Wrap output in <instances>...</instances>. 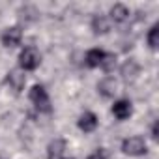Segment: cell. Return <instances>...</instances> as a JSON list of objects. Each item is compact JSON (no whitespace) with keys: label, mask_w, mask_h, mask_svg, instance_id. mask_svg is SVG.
Returning <instances> with one entry per match:
<instances>
[{"label":"cell","mask_w":159,"mask_h":159,"mask_svg":"<svg viewBox=\"0 0 159 159\" xmlns=\"http://www.w3.org/2000/svg\"><path fill=\"white\" fill-rule=\"evenodd\" d=\"M28 98H30L32 105H34L39 112L49 114V112L52 111V107H51V99H49V94H47V90H45L41 84H34L32 90H30V94H28Z\"/></svg>","instance_id":"obj_1"},{"label":"cell","mask_w":159,"mask_h":159,"mask_svg":"<svg viewBox=\"0 0 159 159\" xmlns=\"http://www.w3.org/2000/svg\"><path fill=\"white\" fill-rule=\"evenodd\" d=\"M41 64V54L34 47H25L19 54V66L23 71H34Z\"/></svg>","instance_id":"obj_2"},{"label":"cell","mask_w":159,"mask_h":159,"mask_svg":"<svg viewBox=\"0 0 159 159\" xmlns=\"http://www.w3.org/2000/svg\"><path fill=\"white\" fill-rule=\"evenodd\" d=\"M122 152H124L125 155H131V157H140V155H144V153L148 152V146H146V140H144L142 137L135 135V137L124 139V142H122Z\"/></svg>","instance_id":"obj_3"},{"label":"cell","mask_w":159,"mask_h":159,"mask_svg":"<svg viewBox=\"0 0 159 159\" xmlns=\"http://www.w3.org/2000/svg\"><path fill=\"white\" fill-rule=\"evenodd\" d=\"M23 39V30L19 26H8L2 36H0V41H2V45L6 49H11V47H17Z\"/></svg>","instance_id":"obj_4"},{"label":"cell","mask_w":159,"mask_h":159,"mask_svg":"<svg viewBox=\"0 0 159 159\" xmlns=\"http://www.w3.org/2000/svg\"><path fill=\"white\" fill-rule=\"evenodd\" d=\"M6 83L10 84V88L13 90V92H23V88H25V84H26V75H25V71H21V69H11L10 73H8V77H6Z\"/></svg>","instance_id":"obj_5"},{"label":"cell","mask_w":159,"mask_h":159,"mask_svg":"<svg viewBox=\"0 0 159 159\" xmlns=\"http://www.w3.org/2000/svg\"><path fill=\"white\" fill-rule=\"evenodd\" d=\"M98 92H99L105 99L114 98L116 92H118V81H116L114 77H105V79H101L99 84H98Z\"/></svg>","instance_id":"obj_6"},{"label":"cell","mask_w":159,"mask_h":159,"mask_svg":"<svg viewBox=\"0 0 159 159\" xmlns=\"http://www.w3.org/2000/svg\"><path fill=\"white\" fill-rule=\"evenodd\" d=\"M112 114H114V118H118L120 122L127 120V118L133 114V105H131V101H129V99H118V101H114V105H112Z\"/></svg>","instance_id":"obj_7"},{"label":"cell","mask_w":159,"mask_h":159,"mask_svg":"<svg viewBox=\"0 0 159 159\" xmlns=\"http://www.w3.org/2000/svg\"><path fill=\"white\" fill-rule=\"evenodd\" d=\"M77 125H79V129L84 131V133H92V131H96V127H98V116H96L94 112L86 111V112H83L81 116H79Z\"/></svg>","instance_id":"obj_8"},{"label":"cell","mask_w":159,"mask_h":159,"mask_svg":"<svg viewBox=\"0 0 159 159\" xmlns=\"http://www.w3.org/2000/svg\"><path fill=\"white\" fill-rule=\"evenodd\" d=\"M109 19H111V23L124 25L129 19V8L124 6V4H114L111 8V11H109Z\"/></svg>","instance_id":"obj_9"},{"label":"cell","mask_w":159,"mask_h":159,"mask_svg":"<svg viewBox=\"0 0 159 159\" xmlns=\"http://www.w3.org/2000/svg\"><path fill=\"white\" fill-rule=\"evenodd\" d=\"M120 73L125 81H135V79L140 75V66L135 62V60H125L120 67Z\"/></svg>","instance_id":"obj_10"},{"label":"cell","mask_w":159,"mask_h":159,"mask_svg":"<svg viewBox=\"0 0 159 159\" xmlns=\"http://www.w3.org/2000/svg\"><path fill=\"white\" fill-rule=\"evenodd\" d=\"M92 30L98 36L109 34L111 32V19L105 17V15H94V19H92Z\"/></svg>","instance_id":"obj_11"},{"label":"cell","mask_w":159,"mask_h":159,"mask_svg":"<svg viewBox=\"0 0 159 159\" xmlns=\"http://www.w3.org/2000/svg\"><path fill=\"white\" fill-rule=\"evenodd\" d=\"M103 58H105V51H101V49H90L86 52V56H84V62H86L88 67H99L101 62H103Z\"/></svg>","instance_id":"obj_12"},{"label":"cell","mask_w":159,"mask_h":159,"mask_svg":"<svg viewBox=\"0 0 159 159\" xmlns=\"http://www.w3.org/2000/svg\"><path fill=\"white\" fill-rule=\"evenodd\" d=\"M64 150H66V140L54 139V140H51V144L47 146V157H49V159H56V157L62 155Z\"/></svg>","instance_id":"obj_13"},{"label":"cell","mask_w":159,"mask_h":159,"mask_svg":"<svg viewBox=\"0 0 159 159\" xmlns=\"http://www.w3.org/2000/svg\"><path fill=\"white\" fill-rule=\"evenodd\" d=\"M146 41H148V45H150V49H157V45H159V26L157 25H153L150 30H148V36H146Z\"/></svg>","instance_id":"obj_14"},{"label":"cell","mask_w":159,"mask_h":159,"mask_svg":"<svg viewBox=\"0 0 159 159\" xmlns=\"http://www.w3.org/2000/svg\"><path fill=\"white\" fill-rule=\"evenodd\" d=\"M101 67H103L105 71H112V69L116 67V56L105 52V58H103V62H101Z\"/></svg>","instance_id":"obj_15"},{"label":"cell","mask_w":159,"mask_h":159,"mask_svg":"<svg viewBox=\"0 0 159 159\" xmlns=\"http://www.w3.org/2000/svg\"><path fill=\"white\" fill-rule=\"evenodd\" d=\"M88 159H105V155H103L101 152H96V153H92V155H88Z\"/></svg>","instance_id":"obj_16"},{"label":"cell","mask_w":159,"mask_h":159,"mask_svg":"<svg viewBox=\"0 0 159 159\" xmlns=\"http://www.w3.org/2000/svg\"><path fill=\"white\" fill-rule=\"evenodd\" d=\"M152 139H155V140H157V122L152 125Z\"/></svg>","instance_id":"obj_17"},{"label":"cell","mask_w":159,"mask_h":159,"mask_svg":"<svg viewBox=\"0 0 159 159\" xmlns=\"http://www.w3.org/2000/svg\"><path fill=\"white\" fill-rule=\"evenodd\" d=\"M62 159H71V157H62Z\"/></svg>","instance_id":"obj_18"}]
</instances>
